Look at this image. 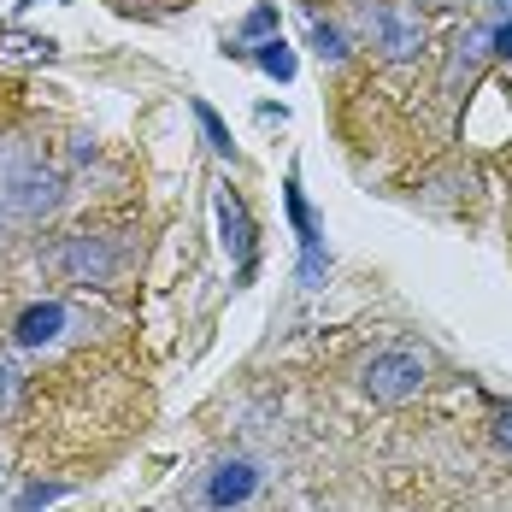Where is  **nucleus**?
<instances>
[{
  "mask_svg": "<svg viewBox=\"0 0 512 512\" xmlns=\"http://www.w3.org/2000/svg\"><path fill=\"white\" fill-rule=\"evenodd\" d=\"M359 24H365L371 48H383V59H412L424 48V24L401 0H359Z\"/></svg>",
  "mask_w": 512,
  "mask_h": 512,
  "instance_id": "f257e3e1",
  "label": "nucleus"
},
{
  "mask_svg": "<svg viewBox=\"0 0 512 512\" xmlns=\"http://www.w3.org/2000/svg\"><path fill=\"white\" fill-rule=\"evenodd\" d=\"M53 265L71 277V283H112L124 271V248L112 236H65L53 248Z\"/></svg>",
  "mask_w": 512,
  "mask_h": 512,
  "instance_id": "f03ea898",
  "label": "nucleus"
},
{
  "mask_svg": "<svg viewBox=\"0 0 512 512\" xmlns=\"http://www.w3.org/2000/svg\"><path fill=\"white\" fill-rule=\"evenodd\" d=\"M424 359L407 354V348H389V354H377L365 365V395L371 401H412L418 389H424Z\"/></svg>",
  "mask_w": 512,
  "mask_h": 512,
  "instance_id": "7ed1b4c3",
  "label": "nucleus"
},
{
  "mask_svg": "<svg viewBox=\"0 0 512 512\" xmlns=\"http://www.w3.org/2000/svg\"><path fill=\"white\" fill-rule=\"evenodd\" d=\"M283 201H289V224H295V242H301V277H307V283H318L324 254H318V224H312V212H307L301 177H289V183H283Z\"/></svg>",
  "mask_w": 512,
  "mask_h": 512,
  "instance_id": "20e7f679",
  "label": "nucleus"
},
{
  "mask_svg": "<svg viewBox=\"0 0 512 512\" xmlns=\"http://www.w3.org/2000/svg\"><path fill=\"white\" fill-rule=\"evenodd\" d=\"M254 489H259V471L248 460H230V465H218V471H212V483H206V507L230 512V507H242Z\"/></svg>",
  "mask_w": 512,
  "mask_h": 512,
  "instance_id": "39448f33",
  "label": "nucleus"
},
{
  "mask_svg": "<svg viewBox=\"0 0 512 512\" xmlns=\"http://www.w3.org/2000/svg\"><path fill=\"white\" fill-rule=\"evenodd\" d=\"M59 330H65V307H59V301H36V307L18 312L12 342H18V348H48V342H59Z\"/></svg>",
  "mask_w": 512,
  "mask_h": 512,
  "instance_id": "423d86ee",
  "label": "nucleus"
},
{
  "mask_svg": "<svg viewBox=\"0 0 512 512\" xmlns=\"http://www.w3.org/2000/svg\"><path fill=\"white\" fill-rule=\"evenodd\" d=\"M218 224H224V248H230V259L248 271V265H254V218H248V206L236 201L230 189L218 195Z\"/></svg>",
  "mask_w": 512,
  "mask_h": 512,
  "instance_id": "0eeeda50",
  "label": "nucleus"
},
{
  "mask_svg": "<svg viewBox=\"0 0 512 512\" xmlns=\"http://www.w3.org/2000/svg\"><path fill=\"white\" fill-rule=\"evenodd\" d=\"M53 201H59V183H53V177L24 171V177L12 183V206H18V212H48Z\"/></svg>",
  "mask_w": 512,
  "mask_h": 512,
  "instance_id": "6e6552de",
  "label": "nucleus"
},
{
  "mask_svg": "<svg viewBox=\"0 0 512 512\" xmlns=\"http://www.w3.org/2000/svg\"><path fill=\"white\" fill-rule=\"evenodd\" d=\"M0 59H53V42L48 36H18V30H6V36H0Z\"/></svg>",
  "mask_w": 512,
  "mask_h": 512,
  "instance_id": "1a4fd4ad",
  "label": "nucleus"
},
{
  "mask_svg": "<svg viewBox=\"0 0 512 512\" xmlns=\"http://www.w3.org/2000/svg\"><path fill=\"white\" fill-rule=\"evenodd\" d=\"M259 65H265V71H271V77H277V83H289V77H295V53L283 48V42H277V36H271V42H265V48H259Z\"/></svg>",
  "mask_w": 512,
  "mask_h": 512,
  "instance_id": "9d476101",
  "label": "nucleus"
},
{
  "mask_svg": "<svg viewBox=\"0 0 512 512\" xmlns=\"http://www.w3.org/2000/svg\"><path fill=\"white\" fill-rule=\"evenodd\" d=\"M195 118H201V130H206V142L218 148V154H236V142H230V130H224V118L212 112L206 101H195Z\"/></svg>",
  "mask_w": 512,
  "mask_h": 512,
  "instance_id": "9b49d317",
  "label": "nucleus"
},
{
  "mask_svg": "<svg viewBox=\"0 0 512 512\" xmlns=\"http://www.w3.org/2000/svg\"><path fill=\"white\" fill-rule=\"evenodd\" d=\"M312 53L336 65V59H348V42H342V36H336L330 24H318V18H312Z\"/></svg>",
  "mask_w": 512,
  "mask_h": 512,
  "instance_id": "f8f14e48",
  "label": "nucleus"
},
{
  "mask_svg": "<svg viewBox=\"0 0 512 512\" xmlns=\"http://www.w3.org/2000/svg\"><path fill=\"white\" fill-rule=\"evenodd\" d=\"M271 24H277V12H271V6H259L254 18H248V36H265Z\"/></svg>",
  "mask_w": 512,
  "mask_h": 512,
  "instance_id": "ddd939ff",
  "label": "nucleus"
},
{
  "mask_svg": "<svg viewBox=\"0 0 512 512\" xmlns=\"http://www.w3.org/2000/svg\"><path fill=\"white\" fill-rule=\"evenodd\" d=\"M489 42H495V53H501V59H512V24H501V30H495Z\"/></svg>",
  "mask_w": 512,
  "mask_h": 512,
  "instance_id": "4468645a",
  "label": "nucleus"
},
{
  "mask_svg": "<svg viewBox=\"0 0 512 512\" xmlns=\"http://www.w3.org/2000/svg\"><path fill=\"white\" fill-rule=\"evenodd\" d=\"M495 436H501V442H507V448H512V407L501 412V418H495Z\"/></svg>",
  "mask_w": 512,
  "mask_h": 512,
  "instance_id": "2eb2a0df",
  "label": "nucleus"
}]
</instances>
